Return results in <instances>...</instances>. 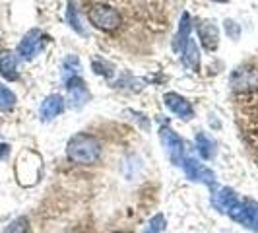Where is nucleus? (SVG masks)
Masks as SVG:
<instances>
[{
    "label": "nucleus",
    "instance_id": "nucleus-1",
    "mask_svg": "<svg viewBox=\"0 0 258 233\" xmlns=\"http://www.w3.org/2000/svg\"><path fill=\"white\" fill-rule=\"evenodd\" d=\"M66 155L78 165H93L101 157V142L88 132H78L66 144Z\"/></svg>",
    "mask_w": 258,
    "mask_h": 233
},
{
    "label": "nucleus",
    "instance_id": "nucleus-2",
    "mask_svg": "<svg viewBox=\"0 0 258 233\" xmlns=\"http://www.w3.org/2000/svg\"><path fill=\"white\" fill-rule=\"evenodd\" d=\"M88 20L93 27L101 29V31H115L122 24V16L120 12L113 8L111 4L97 2L88 10Z\"/></svg>",
    "mask_w": 258,
    "mask_h": 233
},
{
    "label": "nucleus",
    "instance_id": "nucleus-3",
    "mask_svg": "<svg viewBox=\"0 0 258 233\" xmlns=\"http://www.w3.org/2000/svg\"><path fill=\"white\" fill-rule=\"evenodd\" d=\"M231 88L235 93L250 95L258 91V68L252 65H245L235 68L231 74Z\"/></svg>",
    "mask_w": 258,
    "mask_h": 233
},
{
    "label": "nucleus",
    "instance_id": "nucleus-4",
    "mask_svg": "<svg viewBox=\"0 0 258 233\" xmlns=\"http://www.w3.org/2000/svg\"><path fill=\"white\" fill-rule=\"evenodd\" d=\"M227 214H229V218L235 220L237 223H243L250 231L258 233V202L250 200V198H246L243 202L239 200Z\"/></svg>",
    "mask_w": 258,
    "mask_h": 233
},
{
    "label": "nucleus",
    "instance_id": "nucleus-5",
    "mask_svg": "<svg viewBox=\"0 0 258 233\" xmlns=\"http://www.w3.org/2000/svg\"><path fill=\"white\" fill-rule=\"evenodd\" d=\"M159 138H161V144H163V150L167 154L169 161L175 163V165H181L182 155H184V142L181 140V136L169 127H161L159 129Z\"/></svg>",
    "mask_w": 258,
    "mask_h": 233
},
{
    "label": "nucleus",
    "instance_id": "nucleus-6",
    "mask_svg": "<svg viewBox=\"0 0 258 233\" xmlns=\"http://www.w3.org/2000/svg\"><path fill=\"white\" fill-rule=\"evenodd\" d=\"M45 43H47V35L41 29H29L18 45V54L24 61H33L39 52L43 51Z\"/></svg>",
    "mask_w": 258,
    "mask_h": 233
},
{
    "label": "nucleus",
    "instance_id": "nucleus-7",
    "mask_svg": "<svg viewBox=\"0 0 258 233\" xmlns=\"http://www.w3.org/2000/svg\"><path fill=\"white\" fill-rule=\"evenodd\" d=\"M182 169H184V175L196 183H204L208 187H216V173L212 169H208L202 161L194 159V157H184L182 159Z\"/></svg>",
    "mask_w": 258,
    "mask_h": 233
},
{
    "label": "nucleus",
    "instance_id": "nucleus-8",
    "mask_svg": "<svg viewBox=\"0 0 258 233\" xmlns=\"http://www.w3.org/2000/svg\"><path fill=\"white\" fill-rule=\"evenodd\" d=\"M66 91H68V105L72 109H82L90 101V90L80 76H72L66 80Z\"/></svg>",
    "mask_w": 258,
    "mask_h": 233
},
{
    "label": "nucleus",
    "instance_id": "nucleus-9",
    "mask_svg": "<svg viewBox=\"0 0 258 233\" xmlns=\"http://www.w3.org/2000/svg\"><path fill=\"white\" fill-rule=\"evenodd\" d=\"M163 101H165V105H167L175 115H179L181 119H184V121H190L194 116V109H192V105H190V101H188L186 97L179 95V93H175V91L165 93V95H163Z\"/></svg>",
    "mask_w": 258,
    "mask_h": 233
},
{
    "label": "nucleus",
    "instance_id": "nucleus-10",
    "mask_svg": "<svg viewBox=\"0 0 258 233\" xmlns=\"http://www.w3.org/2000/svg\"><path fill=\"white\" fill-rule=\"evenodd\" d=\"M62 111H64V97L58 93H51L43 99V103L39 107V116H41V121H52Z\"/></svg>",
    "mask_w": 258,
    "mask_h": 233
},
{
    "label": "nucleus",
    "instance_id": "nucleus-11",
    "mask_svg": "<svg viewBox=\"0 0 258 233\" xmlns=\"http://www.w3.org/2000/svg\"><path fill=\"white\" fill-rule=\"evenodd\" d=\"M0 76L8 82H16L20 78L18 72V56L14 51L2 49L0 51Z\"/></svg>",
    "mask_w": 258,
    "mask_h": 233
},
{
    "label": "nucleus",
    "instance_id": "nucleus-12",
    "mask_svg": "<svg viewBox=\"0 0 258 233\" xmlns=\"http://www.w3.org/2000/svg\"><path fill=\"white\" fill-rule=\"evenodd\" d=\"M196 29H198V37L202 41L204 49L206 51H216L218 49V43H220V31H218V27L214 26L212 22H200Z\"/></svg>",
    "mask_w": 258,
    "mask_h": 233
},
{
    "label": "nucleus",
    "instance_id": "nucleus-13",
    "mask_svg": "<svg viewBox=\"0 0 258 233\" xmlns=\"http://www.w3.org/2000/svg\"><path fill=\"white\" fill-rule=\"evenodd\" d=\"M237 202H239V196L229 187H223L220 191H216L214 196H212V204L218 208L220 212H223V214H227Z\"/></svg>",
    "mask_w": 258,
    "mask_h": 233
},
{
    "label": "nucleus",
    "instance_id": "nucleus-14",
    "mask_svg": "<svg viewBox=\"0 0 258 233\" xmlns=\"http://www.w3.org/2000/svg\"><path fill=\"white\" fill-rule=\"evenodd\" d=\"M181 54H182V63L188 66L190 70H198V66H200V51H198V45H196L194 39H188L184 43Z\"/></svg>",
    "mask_w": 258,
    "mask_h": 233
},
{
    "label": "nucleus",
    "instance_id": "nucleus-15",
    "mask_svg": "<svg viewBox=\"0 0 258 233\" xmlns=\"http://www.w3.org/2000/svg\"><path fill=\"white\" fill-rule=\"evenodd\" d=\"M190 29H192V24H190V16L184 12L181 18V24H179V31H177V37H175V51H182L184 43L190 39Z\"/></svg>",
    "mask_w": 258,
    "mask_h": 233
},
{
    "label": "nucleus",
    "instance_id": "nucleus-16",
    "mask_svg": "<svg viewBox=\"0 0 258 233\" xmlns=\"http://www.w3.org/2000/svg\"><path fill=\"white\" fill-rule=\"evenodd\" d=\"M66 22H68V26L72 27L76 33L86 35V27L82 24V18H80V14H78L76 2H74V0H70L68 6H66Z\"/></svg>",
    "mask_w": 258,
    "mask_h": 233
},
{
    "label": "nucleus",
    "instance_id": "nucleus-17",
    "mask_svg": "<svg viewBox=\"0 0 258 233\" xmlns=\"http://www.w3.org/2000/svg\"><path fill=\"white\" fill-rule=\"evenodd\" d=\"M196 148H198V152H200V155L204 159H212L216 155V142L208 134H204V132L196 134Z\"/></svg>",
    "mask_w": 258,
    "mask_h": 233
},
{
    "label": "nucleus",
    "instance_id": "nucleus-18",
    "mask_svg": "<svg viewBox=\"0 0 258 233\" xmlns=\"http://www.w3.org/2000/svg\"><path fill=\"white\" fill-rule=\"evenodd\" d=\"M16 93L10 88H6L4 84H0V111L6 113V111H12L16 107Z\"/></svg>",
    "mask_w": 258,
    "mask_h": 233
},
{
    "label": "nucleus",
    "instance_id": "nucleus-19",
    "mask_svg": "<svg viewBox=\"0 0 258 233\" xmlns=\"http://www.w3.org/2000/svg\"><path fill=\"white\" fill-rule=\"evenodd\" d=\"M62 70H64L66 80H68V78H72V76H78V72H80V61H78L76 54L66 56L64 63H62Z\"/></svg>",
    "mask_w": 258,
    "mask_h": 233
},
{
    "label": "nucleus",
    "instance_id": "nucleus-20",
    "mask_svg": "<svg viewBox=\"0 0 258 233\" xmlns=\"http://www.w3.org/2000/svg\"><path fill=\"white\" fill-rule=\"evenodd\" d=\"M4 233H29V220L27 218H16L14 221L8 223V227L4 229Z\"/></svg>",
    "mask_w": 258,
    "mask_h": 233
},
{
    "label": "nucleus",
    "instance_id": "nucleus-21",
    "mask_svg": "<svg viewBox=\"0 0 258 233\" xmlns=\"http://www.w3.org/2000/svg\"><path fill=\"white\" fill-rule=\"evenodd\" d=\"M165 227V216L163 214H155L152 220L148 221V225L144 227L142 233H161Z\"/></svg>",
    "mask_w": 258,
    "mask_h": 233
},
{
    "label": "nucleus",
    "instance_id": "nucleus-22",
    "mask_svg": "<svg viewBox=\"0 0 258 233\" xmlns=\"http://www.w3.org/2000/svg\"><path fill=\"white\" fill-rule=\"evenodd\" d=\"M91 68H93V72H95V74H99V76H105V78H111L113 74H115L113 66L107 65V63H99V61H93Z\"/></svg>",
    "mask_w": 258,
    "mask_h": 233
},
{
    "label": "nucleus",
    "instance_id": "nucleus-23",
    "mask_svg": "<svg viewBox=\"0 0 258 233\" xmlns=\"http://www.w3.org/2000/svg\"><path fill=\"white\" fill-rule=\"evenodd\" d=\"M225 31L231 39H239V35H241V27L233 20H225Z\"/></svg>",
    "mask_w": 258,
    "mask_h": 233
},
{
    "label": "nucleus",
    "instance_id": "nucleus-24",
    "mask_svg": "<svg viewBox=\"0 0 258 233\" xmlns=\"http://www.w3.org/2000/svg\"><path fill=\"white\" fill-rule=\"evenodd\" d=\"M10 155V144L0 142V159H6Z\"/></svg>",
    "mask_w": 258,
    "mask_h": 233
},
{
    "label": "nucleus",
    "instance_id": "nucleus-25",
    "mask_svg": "<svg viewBox=\"0 0 258 233\" xmlns=\"http://www.w3.org/2000/svg\"><path fill=\"white\" fill-rule=\"evenodd\" d=\"M212 2H220V4H225V2H229V0H212Z\"/></svg>",
    "mask_w": 258,
    "mask_h": 233
},
{
    "label": "nucleus",
    "instance_id": "nucleus-26",
    "mask_svg": "<svg viewBox=\"0 0 258 233\" xmlns=\"http://www.w3.org/2000/svg\"><path fill=\"white\" fill-rule=\"evenodd\" d=\"M118 233H124V231H118Z\"/></svg>",
    "mask_w": 258,
    "mask_h": 233
}]
</instances>
